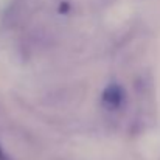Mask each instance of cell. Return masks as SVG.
<instances>
[{
	"label": "cell",
	"mask_w": 160,
	"mask_h": 160,
	"mask_svg": "<svg viewBox=\"0 0 160 160\" xmlns=\"http://www.w3.org/2000/svg\"><path fill=\"white\" fill-rule=\"evenodd\" d=\"M124 101V90L120 84H110L103 92V104L109 109H118Z\"/></svg>",
	"instance_id": "cell-1"
},
{
	"label": "cell",
	"mask_w": 160,
	"mask_h": 160,
	"mask_svg": "<svg viewBox=\"0 0 160 160\" xmlns=\"http://www.w3.org/2000/svg\"><path fill=\"white\" fill-rule=\"evenodd\" d=\"M0 160H6V156H5V152H3L2 146H0Z\"/></svg>",
	"instance_id": "cell-2"
}]
</instances>
